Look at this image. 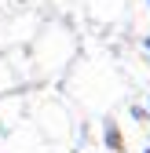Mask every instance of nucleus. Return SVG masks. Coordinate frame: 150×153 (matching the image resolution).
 I'll list each match as a JSON object with an SVG mask.
<instances>
[{
  "instance_id": "obj_1",
  "label": "nucleus",
  "mask_w": 150,
  "mask_h": 153,
  "mask_svg": "<svg viewBox=\"0 0 150 153\" xmlns=\"http://www.w3.org/2000/svg\"><path fill=\"white\" fill-rule=\"evenodd\" d=\"M103 139H106V146H110V153H124V135H121V128L110 120L106 124V131H103Z\"/></svg>"
},
{
  "instance_id": "obj_2",
  "label": "nucleus",
  "mask_w": 150,
  "mask_h": 153,
  "mask_svg": "<svg viewBox=\"0 0 150 153\" xmlns=\"http://www.w3.org/2000/svg\"><path fill=\"white\" fill-rule=\"evenodd\" d=\"M146 48H150V36H146Z\"/></svg>"
},
{
  "instance_id": "obj_3",
  "label": "nucleus",
  "mask_w": 150,
  "mask_h": 153,
  "mask_svg": "<svg viewBox=\"0 0 150 153\" xmlns=\"http://www.w3.org/2000/svg\"><path fill=\"white\" fill-rule=\"evenodd\" d=\"M146 113H150V102H146Z\"/></svg>"
},
{
  "instance_id": "obj_4",
  "label": "nucleus",
  "mask_w": 150,
  "mask_h": 153,
  "mask_svg": "<svg viewBox=\"0 0 150 153\" xmlns=\"http://www.w3.org/2000/svg\"><path fill=\"white\" fill-rule=\"evenodd\" d=\"M146 153H150V149H146Z\"/></svg>"
}]
</instances>
